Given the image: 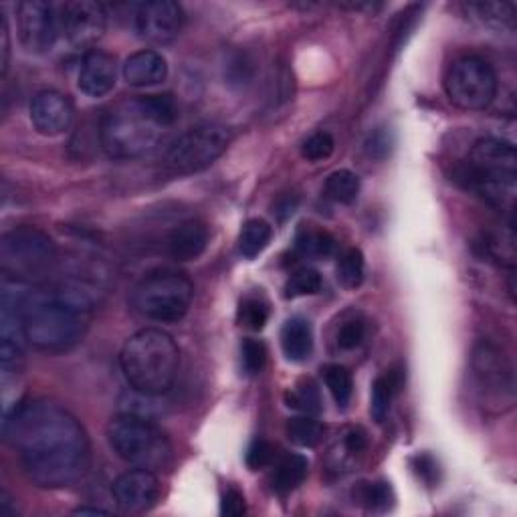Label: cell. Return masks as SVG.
<instances>
[{"label":"cell","mask_w":517,"mask_h":517,"mask_svg":"<svg viewBox=\"0 0 517 517\" xmlns=\"http://www.w3.org/2000/svg\"><path fill=\"white\" fill-rule=\"evenodd\" d=\"M3 433L19 451L29 479L38 488H69L89 467L88 433L67 408L53 400L17 404L6 413Z\"/></svg>","instance_id":"cell-1"},{"label":"cell","mask_w":517,"mask_h":517,"mask_svg":"<svg viewBox=\"0 0 517 517\" xmlns=\"http://www.w3.org/2000/svg\"><path fill=\"white\" fill-rule=\"evenodd\" d=\"M179 120V105L168 94L140 96L113 105L99 126V142L115 160L142 158L164 142Z\"/></svg>","instance_id":"cell-2"},{"label":"cell","mask_w":517,"mask_h":517,"mask_svg":"<svg viewBox=\"0 0 517 517\" xmlns=\"http://www.w3.org/2000/svg\"><path fill=\"white\" fill-rule=\"evenodd\" d=\"M17 285V305L27 342L43 352L71 350L88 329V312L61 297L57 291L29 289Z\"/></svg>","instance_id":"cell-3"},{"label":"cell","mask_w":517,"mask_h":517,"mask_svg":"<svg viewBox=\"0 0 517 517\" xmlns=\"http://www.w3.org/2000/svg\"><path fill=\"white\" fill-rule=\"evenodd\" d=\"M123 376L134 390L162 396L172 388L180 368L179 346L166 331L146 328L129 336L120 354Z\"/></svg>","instance_id":"cell-4"},{"label":"cell","mask_w":517,"mask_h":517,"mask_svg":"<svg viewBox=\"0 0 517 517\" xmlns=\"http://www.w3.org/2000/svg\"><path fill=\"white\" fill-rule=\"evenodd\" d=\"M107 441L121 461L138 469L162 471L172 463V445L152 419L121 413L107 424Z\"/></svg>","instance_id":"cell-5"},{"label":"cell","mask_w":517,"mask_h":517,"mask_svg":"<svg viewBox=\"0 0 517 517\" xmlns=\"http://www.w3.org/2000/svg\"><path fill=\"white\" fill-rule=\"evenodd\" d=\"M55 263V243L35 227L13 229L0 241V269L13 283H41L51 275Z\"/></svg>","instance_id":"cell-6"},{"label":"cell","mask_w":517,"mask_h":517,"mask_svg":"<svg viewBox=\"0 0 517 517\" xmlns=\"http://www.w3.org/2000/svg\"><path fill=\"white\" fill-rule=\"evenodd\" d=\"M195 297L192 281L179 271H154L132 291V307L146 320L158 323L180 321Z\"/></svg>","instance_id":"cell-7"},{"label":"cell","mask_w":517,"mask_h":517,"mask_svg":"<svg viewBox=\"0 0 517 517\" xmlns=\"http://www.w3.org/2000/svg\"><path fill=\"white\" fill-rule=\"evenodd\" d=\"M233 134L221 123L190 128L166 152V168L174 174H195L213 164L229 148Z\"/></svg>","instance_id":"cell-8"},{"label":"cell","mask_w":517,"mask_h":517,"mask_svg":"<svg viewBox=\"0 0 517 517\" xmlns=\"http://www.w3.org/2000/svg\"><path fill=\"white\" fill-rule=\"evenodd\" d=\"M475 392L483 408L493 413H505L515 403L513 368L496 346L481 344L471 360Z\"/></svg>","instance_id":"cell-9"},{"label":"cell","mask_w":517,"mask_h":517,"mask_svg":"<svg viewBox=\"0 0 517 517\" xmlns=\"http://www.w3.org/2000/svg\"><path fill=\"white\" fill-rule=\"evenodd\" d=\"M445 89L451 104L467 112H479L497 96V75L485 59L467 55L451 65Z\"/></svg>","instance_id":"cell-10"},{"label":"cell","mask_w":517,"mask_h":517,"mask_svg":"<svg viewBox=\"0 0 517 517\" xmlns=\"http://www.w3.org/2000/svg\"><path fill=\"white\" fill-rule=\"evenodd\" d=\"M17 22L21 43L33 53L49 51L61 37L59 4L27 0L17 6Z\"/></svg>","instance_id":"cell-11"},{"label":"cell","mask_w":517,"mask_h":517,"mask_svg":"<svg viewBox=\"0 0 517 517\" xmlns=\"http://www.w3.org/2000/svg\"><path fill=\"white\" fill-rule=\"evenodd\" d=\"M61 9V35L77 49L91 47L104 37L107 27V14L102 4L91 0H73L59 4Z\"/></svg>","instance_id":"cell-12"},{"label":"cell","mask_w":517,"mask_h":517,"mask_svg":"<svg viewBox=\"0 0 517 517\" xmlns=\"http://www.w3.org/2000/svg\"><path fill=\"white\" fill-rule=\"evenodd\" d=\"M184 27V13L172 0H152L136 4L134 29L148 43L164 45L174 41Z\"/></svg>","instance_id":"cell-13"},{"label":"cell","mask_w":517,"mask_h":517,"mask_svg":"<svg viewBox=\"0 0 517 517\" xmlns=\"http://www.w3.org/2000/svg\"><path fill=\"white\" fill-rule=\"evenodd\" d=\"M162 493L160 479L154 471L132 469L113 483V499L128 513H144L158 504Z\"/></svg>","instance_id":"cell-14"},{"label":"cell","mask_w":517,"mask_h":517,"mask_svg":"<svg viewBox=\"0 0 517 517\" xmlns=\"http://www.w3.org/2000/svg\"><path fill=\"white\" fill-rule=\"evenodd\" d=\"M75 110L71 99L59 91H41L30 102V121L38 134L59 136L71 128Z\"/></svg>","instance_id":"cell-15"},{"label":"cell","mask_w":517,"mask_h":517,"mask_svg":"<svg viewBox=\"0 0 517 517\" xmlns=\"http://www.w3.org/2000/svg\"><path fill=\"white\" fill-rule=\"evenodd\" d=\"M118 71L112 55L102 51H91L83 57L79 69V89L89 97L107 96L115 88Z\"/></svg>","instance_id":"cell-16"},{"label":"cell","mask_w":517,"mask_h":517,"mask_svg":"<svg viewBox=\"0 0 517 517\" xmlns=\"http://www.w3.org/2000/svg\"><path fill=\"white\" fill-rule=\"evenodd\" d=\"M208 245V229L200 221H184L168 235V254L176 261H195Z\"/></svg>","instance_id":"cell-17"},{"label":"cell","mask_w":517,"mask_h":517,"mask_svg":"<svg viewBox=\"0 0 517 517\" xmlns=\"http://www.w3.org/2000/svg\"><path fill=\"white\" fill-rule=\"evenodd\" d=\"M166 59L156 51H138L123 63V79L134 88H150L166 79Z\"/></svg>","instance_id":"cell-18"},{"label":"cell","mask_w":517,"mask_h":517,"mask_svg":"<svg viewBox=\"0 0 517 517\" xmlns=\"http://www.w3.org/2000/svg\"><path fill=\"white\" fill-rule=\"evenodd\" d=\"M467 162L483 168L513 170L517 172L515 146L507 140H499V138H483V140L477 142Z\"/></svg>","instance_id":"cell-19"},{"label":"cell","mask_w":517,"mask_h":517,"mask_svg":"<svg viewBox=\"0 0 517 517\" xmlns=\"http://www.w3.org/2000/svg\"><path fill=\"white\" fill-rule=\"evenodd\" d=\"M281 346L288 360L304 362L312 356L313 331L305 318H291L281 329Z\"/></svg>","instance_id":"cell-20"},{"label":"cell","mask_w":517,"mask_h":517,"mask_svg":"<svg viewBox=\"0 0 517 517\" xmlns=\"http://www.w3.org/2000/svg\"><path fill=\"white\" fill-rule=\"evenodd\" d=\"M307 469H310V463H307L304 454H285L273 467V491L285 496V493L297 489L307 477Z\"/></svg>","instance_id":"cell-21"},{"label":"cell","mask_w":517,"mask_h":517,"mask_svg":"<svg viewBox=\"0 0 517 517\" xmlns=\"http://www.w3.org/2000/svg\"><path fill=\"white\" fill-rule=\"evenodd\" d=\"M271 237L273 229L269 222L261 219L246 221L241 235H238V251H241L245 259H254L267 249V245L271 243Z\"/></svg>","instance_id":"cell-22"},{"label":"cell","mask_w":517,"mask_h":517,"mask_svg":"<svg viewBox=\"0 0 517 517\" xmlns=\"http://www.w3.org/2000/svg\"><path fill=\"white\" fill-rule=\"evenodd\" d=\"M328 198L339 204H352L360 195V179L350 170H336L326 180Z\"/></svg>","instance_id":"cell-23"},{"label":"cell","mask_w":517,"mask_h":517,"mask_svg":"<svg viewBox=\"0 0 517 517\" xmlns=\"http://www.w3.org/2000/svg\"><path fill=\"white\" fill-rule=\"evenodd\" d=\"M398 378L396 374H384L376 378L372 386V400H370V414L376 422H382L390 413L392 398L398 392Z\"/></svg>","instance_id":"cell-24"},{"label":"cell","mask_w":517,"mask_h":517,"mask_svg":"<svg viewBox=\"0 0 517 517\" xmlns=\"http://www.w3.org/2000/svg\"><path fill=\"white\" fill-rule=\"evenodd\" d=\"M366 273V261L364 253L360 249H348L338 261V283L342 285L344 289H356L364 281Z\"/></svg>","instance_id":"cell-25"},{"label":"cell","mask_w":517,"mask_h":517,"mask_svg":"<svg viewBox=\"0 0 517 517\" xmlns=\"http://www.w3.org/2000/svg\"><path fill=\"white\" fill-rule=\"evenodd\" d=\"M285 433H288L289 441L296 443L297 446H315L321 443L323 438V424L320 421H315L312 414L297 416V419H291L285 427Z\"/></svg>","instance_id":"cell-26"},{"label":"cell","mask_w":517,"mask_h":517,"mask_svg":"<svg viewBox=\"0 0 517 517\" xmlns=\"http://www.w3.org/2000/svg\"><path fill=\"white\" fill-rule=\"evenodd\" d=\"M467 11L479 17L481 22L491 27H513L515 4L513 3H471Z\"/></svg>","instance_id":"cell-27"},{"label":"cell","mask_w":517,"mask_h":517,"mask_svg":"<svg viewBox=\"0 0 517 517\" xmlns=\"http://www.w3.org/2000/svg\"><path fill=\"white\" fill-rule=\"evenodd\" d=\"M321 372H323V380H326L329 395L336 400V404L339 408L348 406L352 400V392H354V382H352V374L348 372V368H344L339 364H329L323 368Z\"/></svg>","instance_id":"cell-28"},{"label":"cell","mask_w":517,"mask_h":517,"mask_svg":"<svg viewBox=\"0 0 517 517\" xmlns=\"http://www.w3.org/2000/svg\"><path fill=\"white\" fill-rule=\"evenodd\" d=\"M356 499L370 512H386L395 501L392 489L388 483L374 481V483H360L356 489Z\"/></svg>","instance_id":"cell-29"},{"label":"cell","mask_w":517,"mask_h":517,"mask_svg":"<svg viewBox=\"0 0 517 517\" xmlns=\"http://www.w3.org/2000/svg\"><path fill=\"white\" fill-rule=\"evenodd\" d=\"M237 320L243 328L251 331H259L265 328V323L269 320V305L263 297H245L238 305Z\"/></svg>","instance_id":"cell-30"},{"label":"cell","mask_w":517,"mask_h":517,"mask_svg":"<svg viewBox=\"0 0 517 517\" xmlns=\"http://www.w3.org/2000/svg\"><path fill=\"white\" fill-rule=\"evenodd\" d=\"M297 249L305 257H329L336 249V238L326 230H304L297 237Z\"/></svg>","instance_id":"cell-31"},{"label":"cell","mask_w":517,"mask_h":517,"mask_svg":"<svg viewBox=\"0 0 517 517\" xmlns=\"http://www.w3.org/2000/svg\"><path fill=\"white\" fill-rule=\"evenodd\" d=\"M321 289V275L312 267H301L293 271L288 285H285V296L288 297H304L315 296Z\"/></svg>","instance_id":"cell-32"},{"label":"cell","mask_w":517,"mask_h":517,"mask_svg":"<svg viewBox=\"0 0 517 517\" xmlns=\"http://www.w3.org/2000/svg\"><path fill=\"white\" fill-rule=\"evenodd\" d=\"M288 406L296 408L305 414H318L321 411V400L320 392L315 388V384L312 380H305L297 384L296 388L288 392Z\"/></svg>","instance_id":"cell-33"},{"label":"cell","mask_w":517,"mask_h":517,"mask_svg":"<svg viewBox=\"0 0 517 517\" xmlns=\"http://www.w3.org/2000/svg\"><path fill=\"white\" fill-rule=\"evenodd\" d=\"M265 362H267L265 344L253 338L245 339L241 344V366L245 370V374L257 376L261 370L265 368Z\"/></svg>","instance_id":"cell-34"},{"label":"cell","mask_w":517,"mask_h":517,"mask_svg":"<svg viewBox=\"0 0 517 517\" xmlns=\"http://www.w3.org/2000/svg\"><path fill=\"white\" fill-rule=\"evenodd\" d=\"M364 338H366V323L360 318L346 320L336 331L338 348H342L346 352L356 350L358 346H362V342H364Z\"/></svg>","instance_id":"cell-35"},{"label":"cell","mask_w":517,"mask_h":517,"mask_svg":"<svg viewBox=\"0 0 517 517\" xmlns=\"http://www.w3.org/2000/svg\"><path fill=\"white\" fill-rule=\"evenodd\" d=\"M336 148V142L331 134L328 132H315L313 136L307 138L301 146V156L310 162H321V160H328L331 154H334Z\"/></svg>","instance_id":"cell-36"},{"label":"cell","mask_w":517,"mask_h":517,"mask_svg":"<svg viewBox=\"0 0 517 517\" xmlns=\"http://www.w3.org/2000/svg\"><path fill=\"white\" fill-rule=\"evenodd\" d=\"M392 132L388 128H376L374 132H370L368 140L364 144L366 154L370 158H376V160H384L386 156H390V150H392Z\"/></svg>","instance_id":"cell-37"},{"label":"cell","mask_w":517,"mask_h":517,"mask_svg":"<svg viewBox=\"0 0 517 517\" xmlns=\"http://www.w3.org/2000/svg\"><path fill=\"white\" fill-rule=\"evenodd\" d=\"M273 459H275L273 445L263 441V438H254L249 446V451H246V465L251 467V471L269 467L273 463Z\"/></svg>","instance_id":"cell-38"},{"label":"cell","mask_w":517,"mask_h":517,"mask_svg":"<svg viewBox=\"0 0 517 517\" xmlns=\"http://www.w3.org/2000/svg\"><path fill=\"white\" fill-rule=\"evenodd\" d=\"M246 512V504H245V496L235 488H227L225 493H222V501H221V513L222 515H243Z\"/></svg>","instance_id":"cell-39"},{"label":"cell","mask_w":517,"mask_h":517,"mask_svg":"<svg viewBox=\"0 0 517 517\" xmlns=\"http://www.w3.org/2000/svg\"><path fill=\"white\" fill-rule=\"evenodd\" d=\"M342 443H344V449L348 451L350 454H360V453L366 451L368 438H366L364 430L358 429V427H352L344 433Z\"/></svg>","instance_id":"cell-40"},{"label":"cell","mask_w":517,"mask_h":517,"mask_svg":"<svg viewBox=\"0 0 517 517\" xmlns=\"http://www.w3.org/2000/svg\"><path fill=\"white\" fill-rule=\"evenodd\" d=\"M9 59H11V29H9V21L3 14L0 19V71L6 75L9 71Z\"/></svg>","instance_id":"cell-41"},{"label":"cell","mask_w":517,"mask_h":517,"mask_svg":"<svg viewBox=\"0 0 517 517\" xmlns=\"http://www.w3.org/2000/svg\"><path fill=\"white\" fill-rule=\"evenodd\" d=\"M416 473H419L424 481L437 479V463L429 457V454H419L416 457Z\"/></svg>","instance_id":"cell-42"},{"label":"cell","mask_w":517,"mask_h":517,"mask_svg":"<svg viewBox=\"0 0 517 517\" xmlns=\"http://www.w3.org/2000/svg\"><path fill=\"white\" fill-rule=\"evenodd\" d=\"M14 513H17V507L13 505V499L9 497V493L3 491V493H0V515L9 517V515H14Z\"/></svg>","instance_id":"cell-43"},{"label":"cell","mask_w":517,"mask_h":517,"mask_svg":"<svg viewBox=\"0 0 517 517\" xmlns=\"http://www.w3.org/2000/svg\"><path fill=\"white\" fill-rule=\"evenodd\" d=\"M75 513H81V515H85V513H91V515L102 513V515H105L107 512H105V509H99V507H79V509H75Z\"/></svg>","instance_id":"cell-44"}]
</instances>
